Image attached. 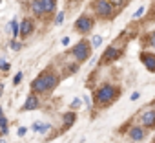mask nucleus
I'll use <instances>...</instances> for the list:
<instances>
[{
  "label": "nucleus",
  "instance_id": "423d86ee",
  "mask_svg": "<svg viewBox=\"0 0 155 143\" xmlns=\"http://www.w3.org/2000/svg\"><path fill=\"white\" fill-rule=\"evenodd\" d=\"M93 26H95V19L91 17V15H88V13H84V15H81L79 19L75 20V24H73V30L79 33V35H82V37H86L88 33H91V30H93Z\"/></svg>",
  "mask_w": 155,
  "mask_h": 143
},
{
  "label": "nucleus",
  "instance_id": "bb28decb",
  "mask_svg": "<svg viewBox=\"0 0 155 143\" xmlns=\"http://www.w3.org/2000/svg\"><path fill=\"white\" fill-rule=\"evenodd\" d=\"M62 44L68 46V44H69V37H64V39H62Z\"/></svg>",
  "mask_w": 155,
  "mask_h": 143
},
{
  "label": "nucleus",
  "instance_id": "9d476101",
  "mask_svg": "<svg viewBox=\"0 0 155 143\" xmlns=\"http://www.w3.org/2000/svg\"><path fill=\"white\" fill-rule=\"evenodd\" d=\"M140 123H142L146 128H155V108L144 110V112L140 114Z\"/></svg>",
  "mask_w": 155,
  "mask_h": 143
},
{
  "label": "nucleus",
  "instance_id": "c85d7f7f",
  "mask_svg": "<svg viewBox=\"0 0 155 143\" xmlns=\"http://www.w3.org/2000/svg\"><path fill=\"white\" fill-rule=\"evenodd\" d=\"M71 2H81V0H71Z\"/></svg>",
  "mask_w": 155,
  "mask_h": 143
},
{
  "label": "nucleus",
  "instance_id": "4468645a",
  "mask_svg": "<svg viewBox=\"0 0 155 143\" xmlns=\"http://www.w3.org/2000/svg\"><path fill=\"white\" fill-rule=\"evenodd\" d=\"M144 44L155 50V31H151V33H148V35L144 37Z\"/></svg>",
  "mask_w": 155,
  "mask_h": 143
},
{
  "label": "nucleus",
  "instance_id": "f8f14e48",
  "mask_svg": "<svg viewBox=\"0 0 155 143\" xmlns=\"http://www.w3.org/2000/svg\"><path fill=\"white\" fill-rule=\"evenodd\" d=\"M31 33H33V20L31 19H24L22 24H20V37L28 39Z\"/></svg>",
  "mask_w": 155,
  "mask_h": 143
},
{
  "label": "nucleus",
  "instance_id": "2eb2a0df",
  "mask_svg": "<svg viewBox=\"0 0 155 143\" xmlns=\"http://www.w3.org/2000/svg\"><path fill=\"white\" fill-rule=\"evenodd\" d=\"M9 28H11V33H13V39H17V35L20 33V24H18V22H17L15 19H13V20H11V26H9Z\"/></svg>",
  "mask_w": 155,
  "mask_h": 143
},
{
  "label": "nucleus",
  "instance_id": "412c9836",
  "mask_svg": "<svg viewBox=\"0 0 155 143\" xmlns=\"http://www.w3.org/2000/svg\"><path fill=\"white\" fill-rule=\"evenodd\" d=\"M144 11H146V9H144V8H142V6H140V8H139V9H137V11H135V15H133V17H135V19H139V17H140V15H142V13H144Z\"/></svg>",
  "mask_w": 155,
  "mask_h": 143
},
{
  "label": "nucleus",
  "instance_id": "393cba45",
  "mask_svg": "<svg viewBox=\"0 0 155 143\" xmlns=\"http://www.w3.org/2000/svg\"><path fill=\"white\" fill-rule=\"evenodd\" d=\"M139 97H140V94H139V92H133V94H131V101H137Z\"/></svg>",
  "mask_w": 155,
  "mask_h": 143
},
{
  "label": "nucleus",
  "instance_id": "ddd939ff",
  "mask_svg": "<svg viewBox=\"0 0 155 143\" xmlns=\"http://www.w3.org/2000/svg\"><path fill=\"white\" fill-rule=\"evenodd\" d=\"M75 119H77V114L75 112H66L64 114V128H69L75 123Z\"/></svg>",
  "mask_w": 155,
  "mask_h": 143
},
{
  "label": "nucleus",
  "instance_id": "b1692460",
  "mask_svg": "<svg viewBox=\"0 0 155 143\" xmlns=\"http://www.w3.org/2000/svg\"><path fill=\"white\" fill-rule=\"evenodd\" d=\"M20 81H22V74H17V75H15V79H13V83H15V85H18Z\"/></svg>",
  "mask_w": 155,
  "mask_h": 143
},
{
  "label": "nucleus",
  "instance_id": "0eeeda50",
  "mask_svg": "<svg viewBox=\"0 0 155 143\" xmlns=\"http://www.w3.org/2000/svg\"><path fill=\"white\" fill-rule=\"evenodd\" d=\"M122 50H124V48H117L115 44L108 46V48L104 50V53H102V57H101L99 64H101V66H108V64L115 62V61H117V59L122 55Z\"/></svg>",
  "mask_w": 155,
  "mask_h": 143
},
{
  "label": "nucleus",
  "instance_id": "9b49d317",
  "mask_svg": "<svg viewBox=\"0 0 155 143\" xmlns=\"http://www.w3.org/2000/svg\"><path fill=\"white\" fill-rule=\"evenodd\" d=\"M40 106V101H38V94H31L28 99H26V103H24V106H22V112H28V110H35V108H38Z\"/></svg>",
  "mask_w": 155,
  "mask_h": 143
},
{
  "label": "nucleus",
  "instance_id": "aec40b11",
  "mask_svg": "<svg viewBox=\"0 0 155 143\" xmlns=\"http://www.w3.org/2000/svg\"><path fill=\"white\" fill-rule=\"evenodd\" d=\"M9 46H11V50H15V51H18V50L22 48V46H20L18 42H15V40H11V44H9Z\"/></svg>",
  "mask_w": 155,
  "mask_h": 143
},
{
  "label": "nucleus",
  "instance_id": "4be33fe9",
  "mask_svg": "<svg viewBox=\"0 0 155 143\" xmlns=\"http://www.w3.org/2000/svg\"><path fill=\"white\" fill-rule=\"evenodd\" d=\"M62 20H64V13H58L55 19V24H62Z\"/></svg>",
  "mask_w": 155,
  "mask_h": 143
},
{
  "label": "nucleus",
  "instance_id": "39448f33",
  "mask_svg": "<svg viewBox=\"0 0 155 143\" xmlns=\"http://www.w3.org/2000/svg\"><path fill=\"white\" fill-rule=\"evenodd\" d=\"M91 9H93V13L101 20H111L115 17V13H119L110 0H93V2H91Z\"/></svg>",
  "mask_w": 155,
  "mask_h": 143
},
{
  "label": "nucleus",
  "instance_id": "6ab92c4d",
  "mask_svg": "<svg viewBox=\"0 0 155 143\" xmlns=\"http://www.w3.org/2000/svg\"><path fill=\"white\" fill-rule=\"evenodd\" d=\"M101 42H102V37L95 35V37H93V48H95V46H101Z\"/></svg>",
  "mask_w": 155,
  "mask_h": 143
},
{
  "label": "nucleus",
  "instance_id": "f3484780",
  "mask_svg": "<svg viewBox=\"0 0 155 143\" xmlns=\"http://www.w3.org/2000/svg\"><path fill=\"white\" fill-rule=\"evenodd\" d=\"M8 128H9V127H8V117H6V116H2V136H6V134H8Z\"/></svg>",
  "mask_w": 155,
  "mask_h": 143
},
{
  "label": "nucleus",
  "instance_id": "a211bd4d",
  "mask_svg": "<svg viewBox=\"0 0 155 143\" xmlns=\"http://www.w3.org/2000/svg\"><path fill=\"white\" fill-rule=\"evenodd\" d=\"M79 106H81V101H79V99H73V101H71V105H69V108H71V110H77Z\"/></svg>",
  "mask_w": 155,
  "mask_h": 143
},
{
  "label": "nucleus",
  "instance_id": "6e6552de",
  "mask_svg": "<svg viewBox=\"0 0 155 143\" xmlns=\"http://www.w3.org/2000/svg\"><path fill=\"white\" fill-rule=\"evenodd\" d=\"M139 59H140V62L146 66V70H148V72L155 74V53H150V51H140Z\"/></svg>",
  "mask_w": 155,
  "mask_h": 143
},
{
  "label": "nucleus",
  "instance_id": "f03ea898",
  "mask_svg": "<svg viewBox=\"0 0 155 143\" xmlns=\"http://www.w3.org/2000/svg\"><path fill=\"white\" fill-rule=\"evenodd\" d=\"M119 97H120V86L111 85V83H104L93 92V103L97 108H108Z\"/></svg>",
  "mask_w": 155,
  "mask_h": 143
},
{
  "label": "nucleus",
  "instance_id": "dca6fc26",
  "mask_svg": "<svg viewBox=\"0 0 155 143\" xmlns=\"http://www.w3.org/2000/svg\"><path fill=\"white\" fill-rule=\"evenodd\" d=\"M110 2L113 4V8H115L117 11H120V9L126 6V2H128V0H110Z\"/></svg>",
  "mask_w": 155,
  "mask_h": 143
},
{
  "label": "nucleus",
  "instance_id": "7ed1b4c3",
  "mask_svg": "<svg viewBox=\"0 0 155 143\" xmlns=\"http://www.w3.org/2000/svg\"><path fill=\"white\" fill-rule=\"evenodd\" d=\"M57 9V0H31V11L40 20H49Z\"/></svg>",
  "mask_w": 155,
  "mask_h": 143
},
{
  "label": "nucleus",
  "instance_id": "1a4fd4ad",
  "mask_svg": "<svg viewBox=\"0 0 155 143\" xmlns=\"http://www.w3.org/2000/svg\"><path fill=\"white\" fill-rule=\"evenodd\" d=\"M128 136L131 141H142L146 138V130H144V125H133L130 130H128Z\"/></svg>",
  "mask_w": 155,
  "mask_h": 143
},
{
  "label": "nucleus",
  "instance_id": "a878e982",
  "mask_svg": "<svg viewBox=\"0 0 155 143\" xmlns=\"http://www.w3.org/2000/svg\"><path fill=\"white\" fill-rule=\"evenodd\" d=\"M26 132H28V128H26V127H20V128H18V136H24Z\"/></svg>",
  "mask_w": 155,
  "mask_h": 143
},
{
  "label": "nucleus",
  "instance_id": "20e7f679",
  "mask_svg": "<svg viewBox=\"0 0 155 143\" xmlns=\"http://www.w3.org/2000/svg\"><path fill=\"white\" fill-rule=\"evenodd\" d=\"M91 51H93V42H90L88 39H81L68 53L75 59V62L82 64V62H86L91 57Z\"/></svg>",
  "mask_w": 155,
  "mask_h": 143
},
{
  "label": "nucleus",
  "instance_id": "5701e85b",
  "mask_svg": "<svg viewBox=\"0 0 155 143\" xmlns=\"http://www.w3.org/2000/svg\"><path fill=\"white\" fill-rule=\"evenodd\" d=\"M0 62H2V72H8V70H9V64L6 62V59H2Z\"/></svg>",
  "mask_w": 155,
  "mask_h": 143
},
{
  "label": "nucleus",
  "instance_id": "f257e3e1",
  "mask_svg": "<svg viewBox=\"0 0 155 143\" xmlns=\"http://www.w3.org/2000/svg\"><path fill=\"white\" fill-rule=\"evenodd\" d=\"M58 83H60V75L57 74L55 70L48 68L31 83V92H35L38 96H49L58 86Z\"/></svg>",
  "mask_w": 155,
  "mask_h": 143
},
{
  "label": "nucleus",
  "instance_id": "cd10ccee",
  "mask_svg": "<svg viewBox=\"0 0 155 143\" xmlns=\"http://www.w3.org/2000/svg\"><path fill=\"white\" fill-rule=\"evenodd\" d=\"M0 143H8V141H6V139H2V141H0Z\"/></svg>",
  "mask_w": 155,
  "mask_h": 143
}]
</instances>
